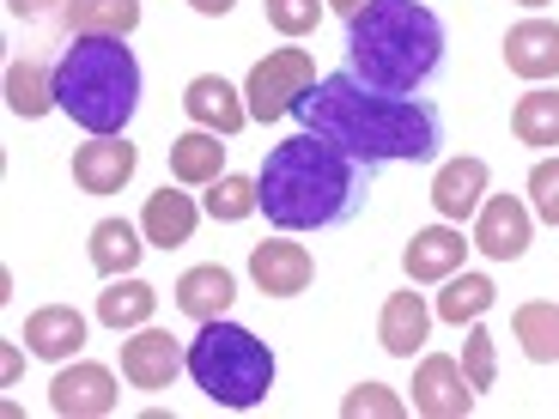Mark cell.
<instances>
[{
  "label": "cell",
  "mask_w": 559,
  "mask_h": 419,
  "mask_svg": "<svg viewBox=\"0 0 559 419\" xmlns=\"http://www.w3.org/2000/svg\"><path fill=\"white\" fill-rule=\"evenodd\" d=\"M293 116L310 134L335 140L341 153L365 158V165H390V158L426 165L444 146V116H438V104L414 98V92H383V85L359 80L353 68L317 80L293 104Z\"/></svg>",
  "instance_id": "6da1fadb"
},
{
  "label": "cell",
  "mask_w": 559,
  "mask_h": 419,
  "mask_svg": "<svg viewBox=\"0 0 559 419\" xmlns=\"http://www.w3.org/2000/svg\"><path fill=\"white\" fill-rule=\"evenodd\" d=\"M371 170L365 158L341 153L322 134H293L255 170V195H262L267 225L280 231H335V225L359 219L365 195H371Z\"/></svg>",
  "instance_id": "7a4b0ae2"
},
{
  "label": "cell",
  "mask_w": 559,
  "mask_h": 419,
  "mask_svg": "<svg viewBox=\"0 0 559 419\" xmlns=\"http://www.w3.org/2000/svg\"><path fill=\"white\" fill-rule=\"evenodd\" d=\"M347 68L383 92H419L444 68V25L426 0H365L347 19Z\"/></svg>",
  "instance_id": "3957f363"
},
{
  "label": "cell",
  "mask_w": 559,
  "mask_h": 419,
  "mask_svg": "<svg viewBox=\"0 0 559 419\" xmlns=\"http://www.w3.org/2000/svg\"><path fill=\"white\" fill-rule=\"evenodd\" d=\"M56 104L85 134H122L140 104V61L128 37H73L56 61Z\"/></svg>",
  "instance_id": "277c9868"
},
{
  "label": "cell",
  "mask_w": 559,
  "mask_h": 419,
  "mask_svg": "<svg viewBox=\"0 0 559 419\" xmlns=\"http://www.w3.org/2000/svg\"><path fill=\"white\" fill-rule=\"evenodd\" d=\"M189 378L201 383V395L219 407H255L274 390V352L262 335H250L243 322H201V335L189 340Z\"/></svg>",
  "instance_id": "5b68a950"
},
{
  "label": "cell",
  "mask_w": 559,
  "mask_h": 419,
  "mask_svg": "<svg viewBox=\"0 0 559 419\" xmlns=\"http://www.w3.org/2000/svg\"><path fill=\"white\" fill-rule=\"evenodd\" d=\"M310 85H317V61H310V49H267V61H255L250 85H243L250 122H280V116H293V104L305 98Z\"/></svg>",
  "instance_id": "8992f818"
},
{
  "label": "cell",
  "mask_w": 559,
  "mask_h": 419,
  "mask_svg": "<svg viewBox=\"0 0 559 419\" xmlns=\"http://www.w3.org/2000/svg\"><path fill=\"white\" fill-rule=\"evenodd\" d=\"M414 414L426 419H468L475 414V383L450 352H426L414 371Z\"/></svg>",
  "instance_id": "52a82bcc"
},
{
  "label": "cell",
  "mask_w": 559,
  "mask_h": 419,
  "mask_svg": "<svg viewBox=\"0 0 559 419\" xmlns=\"http://www.w3.org/2000/svg\"><path fill=\"white\" fill-rule=\"evenodd\" d=\"M116 402H122L116 395V371H104L92 359L56 371V383H49V407L68 419H104V414H116Z\"/></svg>",
  "instance_id": "ba28073f"
},
{
  "label": "cell",
  "mask_w": 559,
  "mask_h": 419,
  "mask_svg": "<svg viewBox=\"0 0 559 419\" xmlns=\"http://www.w3.org/2000/svg\"><path fill=\"white\" fill-rule=\"evenodd\" d=\"M250 279L267 298H298V292H310V279H317V255H310L305 243H293V231H286V238L250 250Z\"/></svg>",
  "instance_id": "9c48e42d"
},
{
  "label": "cell",
  "mask_w": 559,
  "mask_h": 419,
  "mask_svg": "<svg viewBox=\"0 0 559 419\" xmlns=\"http://www.w3.org/2000/svg\"><path fill=\"white\" fill-rule=\"evenodd\" d=\"M134 165H140V153L128 146V134H92L73 153V182H80L85 195H122Z\"/></svg>",
  "instance_id": "30bf717a"
},
{
  "label": "cell",
  "mask_w": 559,
  "mask_h": 419,
  "mask_svg": "<svg viewBox=\"0 0 559 419\" xmlns=\"http://www.w3.org/2000/svg\"><path fill=\"white\" fill-rule=\"evenodd\" d=\"M177 371H189V347H177V335L140 328L134 340H122V378L134 390H170Z\"/></svg>",
  "instance_id": "8fae6325"
},
{
  "label": "cell",
  "mask_w": 559,
  "mask_h": 419,
  "mask_svg": "<svg viewBox=\"0 0 559 419\" xmlns=\"http://www.w3.org/2000/svg\"><path fill=\"white\" fill-rule=\"evenodd\" d=\"M475 250L492 262H518L530 250V207L518 195H487L475 213Z\"/></svg>",
  "instance_id": "7c38bea8"
},
{
  "label": "cell",
  "mask_w": 559,
  "mask_h": 419,
  "mask_svg": "<svg viewBox=\"0 0 559 419\" xmlns=\"http://www.w3.org/2000/svg\"><path fill=\"white\" fill-rule=\"evenodd\" d=\"M182 110H189V122H195V128L225 134V140L250 122V104H243L238 92L219 80V73H195V80H189V92H182Z\"/></svg>",
  "instance_id": "4fadbf2b"
},
{
  "label": "cell",
  "mask_w": 559,
  "mask_h": 419,
  "mask_svg": "<svg viewBox=\"0 0 559 419\" xmlns=\"http://www.w3.org/2000/svg\"><path fill=\"white\" fill-rule=\"evenodd\" d=\"M462 255H468V243H462V231L444 219V225H426V231H414L402 267H407V279H414V286H432V279L462 274Z\"/></svg>",
  "instance_id": "5bb4252c"
},
{
  "label": "cell",
  "mask_w": 559,
  "mask_h": 419,
  "mask_svg": "<svg viewBox=\"0 0 559 419\" xmlns=\"http://www.w3.org/2000/svg\"><path fill=\"white\" fill-rule=\"evenodd\" d=\"M504 68L518 80H554L559 73V25L547 19H523L504 31Z\"/></svg>",
  "instance_id": "9a60e30c"
},
{
  "label": "cell",
  "mask_w": 559,
  "mask_h": 419,
  "mask_svg": "<svg viewBox=\"0 0 559 419\" xmlns=\"http://www.w3.org/2000/svg\"><path fill=\"white\" fill-rule=\"evenodd\" d=\"M480 201H487V165H480V158H450V165H438V177H432V207L444 213L450 225L475 219Z\"/></svg>",
  "instance_id": "2e32d148"
},
{
  "label": "cell",
  "mask_w": 559,
  "mask_h": 419,
  "mask_svg": "<svg viewBox=\"0 0 559 419\" xmlns=\"http://www.w3.org/2000/svg\"><path fill=\"white\" fill-rule=\"evenodd\" d=\"M195 195H177V189H158V195H146V213H140V231H146V243L153 250H182V243L195 238V225H201Z\"/></svg>",
  "instance_id": "e0dca14e"
},
{
  "label": "cell",
  "mask_w": 559,
  "mask_h": 419,
  "mask_svg": "<svg viewBox=\"0 0 559 419\" xmlns=\"http://www.w3.org/2000/svg\"><path fill=\"white\" fill-rule=\"evenodd\" d=\"M426 335H432V310H426V298H419L414 286H407V292H390V304H383V316H378L383 352L414 359V352L426 347Z\"/></svg>",
  "instance_id": "ac0fdd59"
},
{
  "label": "cell",
  "mask_w": 559,
  "mask_h": 419,
  "mask_svg": "<svg viewBox=\"0 0 559 419\" xmlns=\"http://www.w3.org/2000/svg\"><path fill=\"white\" fill-rule=\"evenodd\" d=\"M25 347L37 352V359H73V352L85 347V316L73 304H43L25 316Z\"/></svg>",
  "instance_id": "d6986e66"
},
{
  "label": "cell",
  "mask_w": 559,
  "mask_h": 419,
  "mask_svg": "<svg viewBox=\"0 0 559 419\" xmlns=\"http://www.w3.org/2000/svg\"><path fill=\"white\" fill-rule=\"evenodd\" d=\"M231 298H238V279H231V267H219V262H201V267H189V274L177 279V310L195 316V322L225 316Z\"/></svg>",
  "instance_id": "ffe728a7"
},
{
  "label": "cell",
  "mask_w": 559,
  "mask_h": 419,
  "mask_svg": "<svg viewBox=\"0 0 559 419\" xmlns=\"http://www.w3.org/2000/svg\"><path fill=\"white\" fill-rule=\"evenodd\" d=\"M61 25H68V37H134L140 0H68Z\"/></svg>",
  "instance_id": "44dd1931"
},
{
  "label": "cell",
  "mask_w": 559,
  "mask_h": 419,
  "mask_svg": "<svg viewBox=\"0 0 559 419\" xmlns=\"http://www.w3.org/2000/svg\"><path fill=\"white\" fill-rule=\"evenodd\" d=\"M225 134H207V128H189V134L170 140V177L189 182V189H207V182L225 177Z\"/></svg>",
  "instance_id": "7402d4cb"
},
{
  "label": "cell",
  "mask_w": 559,
  "mask_h": 419,
  "mask_svg": "<svg viewBox=\"0 0 559 419\" xmlns=\"http://www.w3.org/2000/svg\"><path fill=\"white\" fill-rule=\"evenodd\" d=\"M153 310H158V292L146 286V279H110V292H98V322L104 328H146L153 322Z\"/></svg>",
  "instance_id": "603a6c76"
},
{
  "label": "cell",
  "mask_w": 559,
  "mask_h": 419,
  "mask_svg": "<svg viewBox=\"0 0 559 419\" xmlns=\"http://www.w3.org/2000/svg\"><path fill=\"white\" fill-rule=\"evenodd\" d=\"M140 238H146V231H134L128 219H98V225H92V267H98L104 279L134 274L140 250H146Z\"/></svg>",
  "instance_id": "cb8c5ba5"
},
{
  "label": "cell",
  "mask_w": 559,
  "mask_h": 419,
  "mask_svg": "<svg viewBox=\"0 0 559 419\" xmlns=\"http://www.w3.org/2000/svg\"><path fill=\"white\" fill-rule=\"evenodd\" d=\"M7 110L37 122V116L61 110L56 104V68H37V61H13L7 68Z\"/></svg>",
  "instance_id": "d4e9b609"
},
{
  "label": "cell",
  "mask_w": 559,
  "mask_h": 419,
  "mask_svg": "<svg viewBox=\"0 0 559 419\" xmlns=\"http://www.w3.org/2000/svg\"><path fill=\"white\" fill-rule=\"evenodd\" d=\"M511 335H518V347L530 352L535 364H559V304H547V298L518 304V316H511Z\"/></svg>",
  "instance_id": "484cf974"
},
{
  "label": "cell",
  "mask_w": 559,
  "mask_h": 419,
  "mask_svg": "<svg viewBox=\"0 0 559 419\" xmlns=\"http://www.w3.org/2000/svg\"><path fill=\"white\" fill-rule=\"evenodd\" d=\"M499 304V286H492L487 274H450L444 279V292H438V316L444 322H480L487 310Z\"/></svg>",
  "instance_id": "4316f807"
},
{
  "label": "cell",
  "mask_w": 559,
  "mask_h": 419,
  "mask_svg": "<svg viewBox=\"0 0 559 419\" xmlns=\"http://www.w3.org/2000/svg\"><path fill=\"white\" fill-rule=\"evenodd\" d=\"M511 134L523 146H559V92H530L511 110Z\"/></svg>",
  "instance_id": "83f0119b"
},
{
  "label": "cell",
  "mask_w": 559,
  "mask_h": 419,
  "mask_svg": "<svg viewBox=\"0 0 559 419\" xmlns=\"http://www.w3.org/2000/svg\"><path fill=\"white\" fill-rule=\"evenodd\" d=\"M207 219H219V225H238V219H250V213H262V195H255V177H238V170H225L219 182H207Z\"/></svg>",
  "instance_id": "f1b7e54d"
},
{
  "label": "cell",
  "mask_w": 559,
  "mask_h": 419,
  "mask_svg": "<svg viewBox=\"0 0 559 419\" xmlns=\"http://www.w3.org/2000/svg\"><path fill=\"white\" fill-rule=\"evenodd\" d=\"M262 13L280 37H310L322 25V0H262Z\"/></svg>",
  "instance_id": "f546056e"
},
{
  "label": "cell",
  "mask_w": 559,
  "mask_h": 419,
  "mask_svg": "<svg viewBox=\"0 0 559 419\" xmlns=\"http://www.w3.org/2000/svg\"><path fill=\"white\" fill-rule=\"evenodd\" d=\"M462 371H468L475 395L499 383V352H492V335H487V328H468V340H462Z\"/></svg>",
  "instance_id": "4dcf8cb0"
},
{
  "label": "cell",
  "mask_w": 559,
  "mask_h": 419,
  "mask_svg": "<svg viewBox=\"0 0 559 419\" xmlns=\"http://www.w3.org/2000/svg\"><path fill=\"white\" fill-rule=\"evenodd\" d=\"M341 414L347 419H402L407 407H402V395H390L383 383H359V390L341 402Z\"/></svg>",
  "instance_id": "1f68e13d"
},
{
  "label": "cell",
  "mask_w": 559,
  "mask_h": 419,
  "mask_svg": "<svg viewBox=\"0 0 559 419\" xmlns=\"http://www.w3.org/2000/svg\"><path fill=\"white\" fill-rule=\"evenodd\" d=\"M530 207H535V219L559 225V158H542L530 170Z\"/></svg>",
  "instance_id": "d6a6232c"
},
{
  "label": "cell",
  "mask_w": 559,
  "mask_h": 419,
  "mask_svg": "<svg viewBox=\"0 0 559 419\" xmlns=\"http://www.w3.org/2000/svg\"><path fill=\"white\" fill-rule=\"evenodd\" d=\"M56 7H68V0H7V13H19V19H43Z\"/></svg>",
  "instance_id": "836d02e7"
},
{
  "label": "cell",
  "mask_w": 559,
  "mask_h": 419,
  "mask_svg": "<svg viewBox=\"0 0 559 419\" xmlns=\"http://www.w3.org/2000/svg\"><path fill=\"white\" fill-rule=\"evenodd\" d=\"M189 7H195V13H207V19H225L238 0H189Z\"/></svg>",
  "instance_id": "e575fe53"
},
{
  "label": "cell",
  "mask_w": 559,
  "mask_h": 419,
  "mask_svg": "<svg viewBox=\"0 0 559 419\" xmlns=\"http://www.w3.org/2000/svg\"><path fill=\"white\" fill-rule=\"evenodd\" d=\"M329 7H335L341 19H353V13H359V7H365V0H329Z\"/></svg>",
  "instance_id": "d590c367"
},
{
  "label": "cell",
  "mask_w": 559,
  "mask_h": 419,
  "mask_svg": "<svg viewBox=\"0 0 559 419\" xmlns=\"http://www.w3.org/2000/svg\"><path fill=\"white\" fill-rule=\"evenodd\" d=\"M518 7H547V0H518Z\"/></svg>",
  "instance_id": "8d00e7d4"
}]
</instances>
